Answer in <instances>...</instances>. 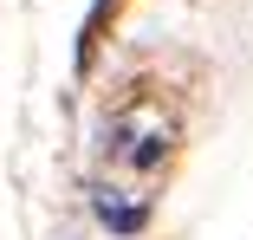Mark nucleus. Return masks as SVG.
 I'll list each match as a JSON object with an SVG mask.
<instances>
[{
  "label": "nucleus",
  "instance_id": "obj_1",
  "mask_svg": "<svg viewBox=\"0 0 253 240\" xmlns=\"http://www.w3.org/2000/svg\"><path fill=\"white\" fill-rule=\"evenodd\" d=\"M97 214H104V227L130 234V227L143 221V201H117V188H97Z\"/></svg>",
  "mask_w": 253,
  "mask_h": 240
}]
</instances>
